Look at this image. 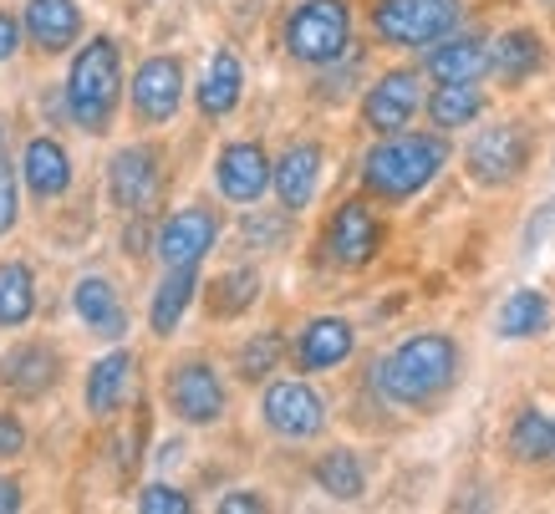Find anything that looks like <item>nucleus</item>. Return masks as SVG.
<instances>
[{
	"label": "nucleus",
	"mask_w": 555,
	"mask_h": 514,
	"mask_svg": "<svg viewBox=\"0 0 555 514\" xmlns=\"http://www.w3.org/2000/svg\"><path fill=\"white\" fill-rule=\"evenodd\" d=\"M459 342L449 332H418L403 336L372 367V382L392 408H434L449 387L459 382Z\"/></svg>",
	"instance_id": "obj_1"
},
{
	"label": "nucleus",
	"mask_w": 555,
	"mask_h": 514,
	"mask_svg": "<svg viewBox=\"0 0 555 514\" xmlns=\"http://www.w3.org/2000/svg\"><path fill=\"white\" fill-rule=\"evenodd\" d=\"M449 168V138L438 133H387L383 143H372L362 158V189L383 204H403L423 194L428 183Z\"/></svg>",
	"instance_id": "obj_2"
},
{
	"label": "nucleus",
	"mask_w": 555,
	"mask_h": 514,
	"mask_svg": "<svg viewBox=\"0 0 555 514\" xmlns=\"http://www.w3.org/2000/svg\"><path fill=\"white\" fill-rule=\"evenodd\" d=\"M62 102H67V117L82 128V133L102 138L118 117L122 102V56L113 36H92L67 67V87H62Z\"/></svg>",
	"instance_id": "obj_3"
},
{
	"label": "nucleus",
	"mask_w": 555,
	"mask_h": 514,
	"mask_svg": "<svg viewBox=\"0 0 555 514\" xmlns=\"http://www.w3.org/2000/svg\"><path fill=\"white\" fill-rule=\"evenodd\" d=\"M286 56L301 67H337L352 51V5L347 0H301L286 16Z\"/></svg>",
	"instance_id": "obj_4"
},
{
	"label": "nucleus",
	"mask_w": 555,
	"mask_h": 514,
	"mask_svg": "<svg viewBox=\"0 0 555 514\" xmlns=\"http://www.w3.org/2000/svg\"><path fill=\"white\" fill-rule=\"evenodd\" d=\"M459 16H464V0H377L372 5V31H377L383 47L418 51L454 36Z\"/></svg>",
	"instance_id": "obj_5"
},
{
	"label": "nucleus",
	"mask_w": 555,
	"mask_h": 514,
	"mask_svg": "<svg viewBox=\"0 0 555 514\" xmlns=\"http://www.w3.org/2000/svg\"><path fill=\"white\" fill-rule=\"evenodd\" d=\"M260 417L275 438L286 444H311L326 433V398L306 377H270L266 382V398H260Z\"/></svg>",
	"instance_id": "obj_6"
},
{
	"label": "nucleus",
	"mask_w": 555,
	"mask_h": 514,
	"mask_svg": "<svg viewBox=\"0 0 555 514\" xmlns=\"http://www.w3.org/2000/svg\"><path fill=\"white\" fill-rule=\"evenodd\" d=\"M464 168L485 189L515 183L530 168V133H525V123H489V128H479L469 153H464Z\"/></svg>",
	"instance_id": "obj_7"
},
{
	"label": "nucleus",
	"mask_w": 555,
	"mask_h": 514,
	"mask_svg": "<svg viewBox=\"0 0 555 514\" xmlns=\"http://www.w3.org/2000/svg\"><path fill=\"white\" fill-rule=\"evenodd\" d=\"M219 245V215L209 204H189L173 209L158 230H153V255L164 270H184V266H204V255Z\"/></svg>",
	"instance_id": "obj_8"
},
{
	"label": "nucleus",
	"mask_w": 555,
	"mask_h": 514,
	"mask_svg": "<svg viewBox=\"0 0 555 514\" xmlns=\"http://www.w3.org/2000/svg\"><path fill=\"white\" fill-rule=\"evenodd\" d=\"M418 107H423V72L418 67H392L362 92V123H367L377 138L403 133L408 123L418 117Z\"/></svg>",
	"instance_id": "obj_9"
},
{
	"label": "nucleus",
	"mask_w": 555,
	"mask_h": 514,
	"mask_svg": "<svg viewBox=\"0 0 555 514\" xmlns=\"http://www.w3.org/2000/svg\"><path fill=\"white\" fill-rule=\"evenodd\" d=\"M383 249V219L367 200L337 204V215L326 224V260L337 270H367Z\"/></svg>",
	"instance_id": "obj_10"
},
{
	"label": "nucleus",
	"mask_w": 555,
	"mask_h": 514,
	"mask_svg": "<svg viewBox=\"0 0 555 514\" xmlns=\"http://www.w3.org/2000/svg\"><path fill=\"white\" fill-rule=\"evenodd\" d=\"M164 183V153L153 143H128L107 158V194L122 215H143Z\"/></svg>",
	"instance_id": "obj_11"
},
{
	"label": "nucleus",
	"mask_w": 555,
	"mask_h": 514,
	"mask_svg": "<svg viewBox=\"0 0 555 514\" xmlns=\"http://www.w3.org/2000/svg\"><path fill=\"white\" fill-rule=\"evenodd\" d=\"M179 107H184V62L179 56H149V62H138L133 113L149 128H164V123L179 117Z\"/></svg>",
	"instance_id": "obj_12"
},
{
	"label": "nucleus",
	"mask_w": 555,
	"mask_h": 514,
	"mask_svg": "<svg viewBox=\"0 0 555 514\" xmlns=\"http://www.w3.org/2000/svg\"><path fill=\"white\" fill-rule=\"evenodd\" d=\"M169 408L194 428H209L224 417L230 408V393H224V377H219L209 362H179L169 377Z\"/></svg>",
	"instance_id": "obj_13"
},
{
	"label": "nucleus",
	"mask_w": 555,
	"mask_h": 514,
	"mask_svg": "<svg viewBox=\"0 0 555 514\" xmlns=\"http://www.w3.org/2000/svg\"><path fill=\"white\" fill-rule=\"evenodd\" d=\"M270 179H275V164H270V153L250 138H240V143H224L215 158V183L219 194L230 204H260L270 194Z\"/></svg>",
	"instance_id": "obj_14"
},
{
	"label": "nucleus",
	"mask_w": 555,
	"mask_h": 514,
	"mask_svg": "<svg viewBox=\"0 0 555 514\" xmlns=\"http://www.w3.org/2000/svg\"><path fill=\"white\" fill-rule=\"evenodd\" d=\"M321 168H326V153H321V143H311V138L291 143V149L275 158V179H270V189H275V200H281L286 215L311 209V200H317V189H321Z\"/></svg>",
	"instance_id": "obj_15"
},
{
	"label": "nucleus",
	"mask_w": 555,
	"mask_h": 514,
	"mask_svg": "<svg viewBox=\"0 0 555 514\" xmlns=\"http://www.w3.org/2000/svg\"><path fill=\"white\" fill-rule=\"evenodd\" d=\"M21 31L41 56H62L82 41V5L77 0H26Z\"/></svg>",
	"instance_id": "obj_16"
},
{
	"label": "nucleus",
	"mask_w": 555,
	"mask_h": 514,
	"mask_svg": "<svg viewBox=\"0 0 555 514\" xmlns=\"http://www.w3.org/2000/svg\"><path fill=\"white\" fill-rule=\"evenodd\" d=\"M296 367L301 372H332L357 351V326L347 316H311L296 332Z\"/></svg>",
	"instance_id": "obj_17"
},
{
	"label": "nucleus",
	"mask_w": 555,
	"mask_h": 514,
	"mask_svg": "<svg viewBox=\"0 0 555 514\" xmlns=\"http://www.w3.org/2000/svg\"><path fill=\"white\" fill-rule=\"evenodd\" d=\"M72 311L82 316V326L102 342H118L128 336V306H122L118 285L107 281V275H82V281L72 285Z\"/></svg>",
	"instance_id": "obj_18"
},
{
	"label": "nucleus",
	"mask_w": 555,
	"mask_h": 514,
	"mask_svg": "<svg viewBox=\"0 0 555 514\" xmlns=\"http://www.w3.org/2000/svg\"><path fill=\"white\" fill-rule=\"evenodd\" d=\"M21 183H26V194L31 200H62L72 189V153L56 143V138L36 133L31 143H26V153H21Z\"/></svg>",
	"instance_id": "obj_19"
},
{
	"label": "nucleus",
	"mask_w": 555,
	"mask_h": 514,
	"mask_svg": "<svg viewBox=\"0 0 555 514\" xmlns=\"http://www.w3.org/2000/svg\"><path fill=\"white\" fill-rule=\"evenodd\" d=\"M0 382L16 393V398H47L51 387L62 382V351L47 342H26L0 362Z\"/></svg>",
	"instance_id": "obj_20"
},
{
	"label": "nucleus",
	"mask_w": 555,
	"mask_h": 514,
	"mask_svg": "<svg viewBox=\"0 0 555 514\" xmlns=\"http://www.w3.org/2000/svg\"><path fill=\"white\" fill-rule=\"evenodd\" d=\"M423 72H428L434 82H479V77L489 72V41L479 31L443 36V41H434Z\"/></svg>",
	"instance_id": "obj_21"
},
{
	"label": "nucleus",
	"mask_w": 555,
	"mask_h": 514,
	"mask_svg": "<svg viewBox=\"0 0 555 514\" xmlns=\"http://www.w3.org/2000/svg\"><path fill=\"white\" fill-rule=\"evenodd\" d=\"M133 351H107L98 362L87 367V387H82V402L92 417H113L128 402L133 393Z\"/></svg>",
	"instance_id": "obj_22"
},
{
	"label": "nucleus",
	"mask_w": 555,
	"mask_h": 514,
	"mask_svg": "<svg viewBox=\"0 0 555 514\" xmlns=\"http://www.w3.org/2000/svg\"><path fill=\"white\" fill-rule=\"evenodd\" d=\"M245 98V67H240V56L230 47H219L209 56V67H204L199 87H194V102H199L204 117H230Z\"/></svg>",
	"instance_id": "obj_23"
},
{
	"label": "nucleus",
	"mask_w": 555,
	"mask_h": 514,
	"mask_svg": "<svg viewBox=\"0 0 555 514\" xmlns=\"http://www.w3.org/2000/svg\"><path fill=\"white\" fill-rule=\"evenodd\" d=\"M540 67H545V41H540L530 26H515V31H505L500 41H489V72L505 87L530 82Z\"/></svg>",
	"instance_id": "obj_24"
},
{
	"label": "nucleus",
	"mask_w": 555,
	"mask_h": 514,
	"mask_svg": "<svg viewBox=\"0 0 555 514\" xmlns=\"http://www.w3.org/2000/svg\"><path fill=\"white\" fill-rule=\"evenodd\" d=\"M199 296V266H184V270H164V281L153 291V306H149V326L153 336H173L184 311L194 306Z\"/></svg>",
	"instance_id": "obj_25"
},
{
	"label": "nucleus",
	"mask_w": 555,
	"mask_h": 514,
	"mask_svg": "<svg viewBox=\"0 0 555 514\" xmlns=\"http://www.w3.org/2000/svg\"><path fill=\"white\" fill-rule=\"evenodd\" d=\"M485 87L479 82H438L434 98H428V123L438 133H454V128H469L485 117Z\"/></svg>",
	"instance_id": "obj_26"
},
{
	"label": "nucleus",
	"mask_w": 555,
	"mask_h": 514,
	"mask_svg": "<svg viewBox=\"0 0 555 514\" xmlns=\"http://www.w3.org/2000/svg\"><path fill=\"white\" fill-rule=\"evenodd\" d=\"M545 326H551V300H545V291H535V285L509 291L500 316H494V332L505 336V342H530V336H540Z\"/></svg>",
	"instance_id": "obj_27"
},
{
	"label": "nucleus",
	"mask_w": 555,
	"mask_h": 514,
	"mask_svg": "<svg viewBox=\"0 0 555 514\" xmlns=\"http://www.w3.org/2000/svg\"><path fill=\"white\" fill-rule=\"evenodd\" d=\"M311 479H317L321 494L341 499V504H357V499L367 494V468L357 459L352 448H332V453H321L317 468H311Z\"/></svg>",
	"instance_id": "obj_28"
},
{
	"label": "nucleus",
	"mask_w": 555,
	"mask_h": 514,
	"mask_svg": "<svg viewBox=\"0 0 555 514\" xmlns=\"http://www.w3.org/2000/svg\"><path fill=\"white\" fill-rule=\"evenodd\" d=\"M36 316V275L21 260L0 266V332H16Z\"/></svg>",
	"instance_id": "obj_29"
},
{
	"label": "nucleus",
	"mask_w": 555,
	"mask_h": 514,
	"mask_svg": "<svg viewBox=\"0 0 555 514\" xmlns=\"http://www.w3.org/2000/svg\"><path fill=\"white\" fill-rule=\"evenodd\" d=\"M509 453L520 464H545L555 459V417H545L540 408H520L509 423Z\"/></svg>",
	"instance_id": "obj_30"
},
{
	"label": "nucleus",
	"mask_w": 555,
	"mask_h": 514,
	"mask_svg": "<svg viewBox=\"0 0 555 514\" xmlns=\"http://www.w3.org/2000/svg\"><path fill=\"white\" fill-rule=\"evenodd\" d=\"M255 296H260V275H255V270H224V275L209 285V306H215V316L250 311Z\"/></svg>",
	"instance_id": "obj_31"
},
{
	"label": "nucleus",
	"mask_w": 555,
	"mask_h": 514,
	"mask_svg": "<svg viewBox=\"0 0 555 514\" xmlns=\"http://www.w3.org/2000/svg\"><path fill=\"white\" fill-rule=\"evenodd\" d=\"M286 357V336L281 332H255L245 347H240V377L245 382H270V372Z\"/></svg>",
	"instance_id": "obj_32"
},
{
	"label": "nucleus",
	"mask_w": 555,
	"mask_h": 514,
	"mask_svg": "<svg viewBox=\"0 0 555 514\" xmlns=\"http://www.w3.org/2000/svg\"><path fill=\"white\" fill-rule=\"evenodd\" d=\"M16 219H21V168L0 153V240L16 230Z\"/></svg>",
	"instance_id": "obj_33"
},
{
	"label": "nucleus",
	"mask_w": 555,
	"mask_h": 514,
	"mask_svg": "<svg viewBox=\"0 0 555 514\" xmlns=\"http://www.w3.org/2000/svg\"><path fill=\"white\" fill-rule=\"evenodd\" d=\"M138 510L143 514H189L194 499H189L184 489H173V484H149V489L138 494Z\"/></svg>",
	"instance_id": "obj_34"
},
{
	"label": "nucleus",
	"mask_w": 555,
	"mask_h": 514,
	"mask_svg": "<svg viewBox=\"0 0 555 514\" xmlns=\"http://www.w3.org/2000/svg\"><path fill=\"white\" fill-rule=\"evenodd\" d=\"M26 453V423L16 413H0V464Z\"/></svg>",
	"instance_id": "obj_35"
},
{
	"label": "nucleus",
	"mask_w": 555,
	"mask_h": 514,
	"mask_svg": "<svg viewBox=\"0 0 555 514\" xmlns=\"http://www.w3.org/2000/svg\"><path fill=\"white\" fill-rule=\"evenodd\" d=\"M21 21L11 16V11H0V67H5V62H11V56H16L21 51Z\"/></svg>",
	"instance_id": "obj_36"
},
{
	"label": "nucleus",
	"mask_w": 555,
	"mask_h": 514,
	"mask_svg": "<svg viewBox=\"0 0 555 514\" xmlns=\"http://www.w3.org/2000/svg\"><path fill=\"white\" fill-rule=\"evenodd\" d=\"M260 510H266V499L255 489H235V494L219 499V514H260Z\"/></svg>",
	"instance_id": "obj_37"
},
{
	"label": "nucleus",
	"mask_w": 555,
	"mask_h": 514,
	"mask_svg": "<svg viewBox=\"0 0 555 514\" xmlns=\"http://www.w3.org/2000/svg\"><path fill=\"white\" fill-rule=\"evenodd\" d=\"M21 510V484L16 479H0V514Z\"/></svg>",
	"instance_id": "obj_38"
},
{
	"label": "nucleus",
	"mask_w": 555,
	"mask_h": 514,
	"mask_svg": "<svg viewBox=\"0 0 555 514\" xmlns=\"http://www.w3.org/2000/svg\"><path fill=\"white\" fill-rule=\"evenodd\" d=\"M281 224H260V219H245V240H275Z\"/></svg>",
	"instance_id": "obj_39"
},
{
	"label": "nucleus",
	"mask_w": 555,
	"mask_h": 514,
	"mask_svg": "<svg viewBox=\"0 0 555 514\" xmlns=\"http://www.w3.org/2000/svg\"><path fill=\"white\" fill-rule=\"evenodd\" d=\"M0 149H5V138H0Z\"/></svg>",
	"instance_id": "obj_40"
},
{
	"label": "nucleus",
	"mask_w": 555,
	"mask_h": 514,
	"mask_svg": "<svg viewBox=\"0 0 555 514\" xmlns=\"http://www.w3.org/2000/svg\"><path fill=\"white\" fill-rule=\"evenodd\" d=\"M545 5H555V0H545Z\"/></svg>",
	"instance_id": "obj_41"
}]
</instances>
